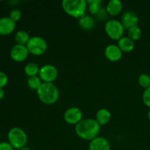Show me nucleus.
Masks as SVG:
<instances>
[{
	"mask_svg": "<svg viewBox=\"0 0 150 150\" xmlns=\"http://www.w3.org/2000/svg\"><path fill=\"white\" fill-rule=\"evenodd\" d=\"M100 125L96 120L85 119L76 125V133L79 138L85 141H92L98 137Z\"/></svg>",
	"mask_w": 150,
	"mask_h": 150,
	"instance_id": "nucleus-1",
	"label": "nucleus"
},
{
	"mask_svg": "<svg viewBox=\"0 0 150 150\" xmlns=\"http://www.w3.org/2000/svg\"><path fill=\"white\" fill-rule=\"evenodd\" d=\"M40 100L46 105H52L58 101L59 91L54 83L43 82L37 91Z\"/></svg>",
	"mask_w": 150,
	"mask_h": 150,
	"instance_id": "nucleus-2",
	"label": "nucleus"
},
{
	"mask_svg": "<svg viewBox=\"0 0 150 150\" xmlns=\"http://www.w3.org/2000/svg\"><path fill=\"white\" fill-rule=\"evenodd\" d=\"M62 6L67 15L77 18L85 16L88 7L85 0H63Z\"/></svg>",
	"mask_w": 150,
	"mask_h": 150,
	"instance_id": "nucleus-3",
	"label": "nucleus"
},
{
	"mask_svg": "<svg viewBox=\"0 0 150 150\" xmlns=\"http://www.w3.org/2000/svg\"><path fill=\"white\" fill-rule=\"evenodd\" d=\"M9 143L14 149H20L24 147L27 143V135L24 130L21 127H13L9 131L8 135Z\"/></svg>",
	"mask_w": 150,
	"mask_h": 150,
	"instance_id": "nucleus-4",
	"label": "nucleus"
},
{
	"mask_svg": "<svg viewBox=\"0 0 150 150\" xmlns=\"http://www.w3.org/2000/svg\"><path fill=\"white\" fill-rule=\"evenodd\" d=\"M26 47L29 54L35 56H41L45 54L48 48L47 41L40 36H34L30 38Z\"/></svg>",
	"mask_w": 150,
	"mask_h": 150,
	"instance_id": "nucleus-5",
	"label": "nucleus"
},
{
	"mask_svg": "<svg viewBox=\"0 0 150 150\" xmlns=\"http://www.w3.org/2000/svg\"><path fill=\"white\" fill-rule=\"evenodd\" d=\"M105 32L111 39L119 40L123 37L125 28L121 21L116 19H111L105 23Z\"/></svg>",
	"mask_w": 150,
	"mask_h": 150,
	"instance_id": "nucleus-6",
	"label": "nucleus"
},
{
	"mask_svg": "<svg viewBox=\"0 0 150 150\" xmlns=\"http://www.w3.org/2000/svg\"><path fill=\"white\" fill-rule=\"evenodd\" d=\"M39 77L42 81L53 83L58 77V70L52 64H45L40 68Z\"/></svg>",
	"mask_w": 150,
	"mask_h": 150,
	"instance_id": "nucleus-7",
	"label": "nucleus"
},
{
	"mask_svg": "<svg viewBox=\"0 0 150 150\" xmlns=\"http://www.w3.org/2000/svg\"><path fill=\"white\" fill-rule=\"evenodd\" d=\"M29 52L27 49L26 45L16 44L12 47L10 50V57L15 62H21L25 61L29 57Z\"/></svg>",
	"mask_w": 150,
	"mask_h": 150,
	"instance_id": "nucleus-8",
	"label": "nucleus"
},
{
	"mask_svg": "<svg viewBox=\"0 0 150 150\" xmlns=\"http://www.w3.org/2000/svg\"><path fill=\"white\" fill-rule=\"evenodd\" d=\"M83 118V114L80 108L77 107H71L65 111L64 114V120L69 125H77Z\"/></svg>",
	"mask_w": 150,
	"mask_h": 150,
	"instance_id": "nucleus-9",
	"label": "nucleus"
},
{
	"mask_svg": "<svg viewBox=\"0 0 150 150\" xmlns=\"http://www.w3.org/2000/svg\"><path fill=\"white\" fill-rule=\"evenodd\" d=\"M105 56L109 61L118 62L122 57V51L117 45L111 44L105 48Z\"/></svg>",
	"mask_w": 150,
	"mask_h": 150,
	"instance_id": "nucleus-10",
	"label": "nucleus"
},
{
	"mask_svg": "<svg viewBox=\"0 0 150 150\" xmlns=\"http://www.w3.org/2000/svg\"><path fill=\"white\" fill-rule=\"evenodd\" d=\"M139 21V17L134 12L127 11L122 15L121 22L125 29H127L128 30L130 28L137 26Z\"/></svg>",
	"mask_w": 150,
	"mask_h": 150,
	"instance_id": "nucleus-11",
	"label": "nucleus"
},
{
	"mask_svg": "<svg viewBox=\"0 0 150 150\" xmlns=\"http://www.w3.org/2000/svg\"><path fill=\"white\" fill-rule=\"evenodd\" d=\"M16 29V22L9 17H2L0 18V35H8L13 33Z\"/></svg>",
	"mask_w": 150,
	"mask_h": 150,
	"instance_id": "nucleus-12",
	"label": "nucleus"
},
{
	"mask_svg": "<svg viewBox=\"0 0 150 150\" xmlns=\"http://www.w3.org/2000/svg\"><path fill=\"white\" fill-rule=\"evenodd\" d=\"M89 150H111V144L106 139L97 137L92 140L89 145Z\"/></svg>",
	"mask_w": 150,
	"mask_h": 150,
	"instance_id": "nucleus-13",
	"label": "nucleus"
},
{
	"mask_svg": "<svg viewBox=\"0 0 150 150\" xmlns=\"http://www.w3.org/2000/svg\"><path fill=\"white\" fill-rule=\"evenodd\" d=\"M122 3L120 0H111L106 6V12L111 16H117L122 10Z\"/></svg>",
	"mask_w": 150,
	"mask_h": 150,
	"instance_id": "nucleus-14",
	"label": "nucleus"
},
{
	"mask_svg": "<svg viewBox=\"0 0 150 150\" xmlns=\"http://www.w3.org/2000/svg\"><path fill=\"white\" fill-rule=\"evenodd\" d=\"M118 45L122 52L130 53L134 49L135 42L128 37H122L118 40Z\"/></svg>",
	"mask_w": 150,
	"mask_h": 150,
	"instance_id": "nucleus-15",
	"label": "nucleus"
},
{
	"mask_svg": "<svg viewBox=\"0 0 150 150\" xmlns=\"http://www.w3.org/2000/svg\"><path fill=\"white\" fill-rule=\"evenodd\" d=\"M111 118V114L106 108H100L96 113V121L100 125L108 124Z\"/></svg>",
	"mask_w": 150,
	"mask_h": 150,
	"instance_id": "nucleus-16",
	"label": "nucleus"
},
{
	"mask_svg": "<svg viewBox=\"0 0 150 150\" xmlns=\"http://www.w3.org/2000/svg\"><path fill=\"white\" fill-rule=\"evenodd\" d=\"M79 25L82 29L85 31H89L94 29L95 26V21L93 17L88 15H85L79 18Z\"/></svg>",
	"mask_w": 150,
	"mask_h": 150,
	"instance_id": "nucleus-17",
	"label": "nucleus"
},
{
	"mask_svg": "<svg viewBox=\"0 0 150 150\" xmlns=\"http://www.w3.org/2000/svg\"><path fill=\"white\" fill-rule=\"evenodd\" d=\"M30 37L29 33L24 30H19L16 32L15 35V40H16L17 44L20 45H26L29 42Z\"/></svg>",
	"mask_w": 150,
	"mask_h": 150,
	"instance_id": "nucleus-18",
	"label": "nucleus"
},
{
	"mask_svg": "<svg viewBox=\"0 0 150 150\" xmlns=\"http://www.w3.org/2000/svg\"><path fill=\"white\" fill-rule=\"evenodd\" d=\"M88 9L92 15H98L100 11V4L102 3L101 0H87Z\"/></svg>",
	"mask_w": 150,
	"mask_h": 150,
	"instance_id": "nucleus-19",
	"label": "nucleus"
},
{
	"mask_svg": "<svg viewBox=\"0 0 150 150\" xmlns=\"http://www.w3.org/2000/svg\"><path fill=\"white\" fill-rule=\"evenodd\" d=\"M24 72L26 76H29V77L37 76V75L39 74L40 67H38L36 63H28L24 67Z\"/></svg>",
	"mask_w": 150,
	"mask_h": 150,
	"instance_id": "nucleus-20",
	"label": "nucleus"
},
{
	"mask_svg": "<svg viewBox=\"0 0 150 150\" xmlns=\"http://www.w3.org/2000/svg\"><path fill=\"white\" fill-rule=\"evenodd\" d=\"M42 83L43 82H42V80H41L39 76L29 77V79L27 80L28 86L32 90L38 91Z\"/></svg>",
	"mask_w": 150,
	"mask_h": 150,
	"instance_id": "nucleus-21",
	"label": "nucleus"
},
{
	"mask_svg": "<svg viewBox=\"0 0 150 150\" xmlns=\"http://www.w3.org/2000/svg\"><path fill=\"white\" fill-rule=\"evenodd\" d=\"M142 32L141 28L139 26H135L130 28L128 29V38H130L132 40L136 41L139 40L142 38Z\"/></svg>",
	"mask_w": 150,
	"mask_h": 150,
	"instance_id": "nucleus-22",
	"label": "nucleus"
},
{
	"mask_svg": "<svg viewBox=\"0 0 150 150\" xmlns=\"http://www.w3.org/2000/svg\"><path fill=\"white\" fill-rule=\"evenodd\" d=\"M139 83L142 87L146 89L150 86V76L146 73H142L139 77Z\"/></svg>",
	"mask_w": 150,
	"mask_h": 150,
	"instance_id": "nucleus-23",
	"label": "nucleus"
},
{
	"mask_svg": "<svg viewBox=\"0 0 150 150\" xmlns=\"http://www.w3.org/2000/svg\"><path fill=\"white\" fill-rule=\"evenodd\" d=\"M21 11L20 10H18V9H14V10H13L10 12L9 18L14 22H16L18 21L21 18Z\"/></svg>",
	"mask_w": 150,
	"mask_h": 150,
	"instance_id": "nucleus-24",
	"label": "nucleus"
},
{
	"mask_svg": "<svg viewBox=\"0 0 150 150\" xmlns=\"http://www.w3.org/2000/svg\"><path fill=\"white\" fill-rule=\"evenodd\" d=\"M143 103L146 106L150 108V86L144 89L142 96Z\"/></svg>",
	"mask_w": 150,
	"mask_h": 150,
	"instance_id": "nucleus-25",
	"label": "nucleus"
},
{
	"mask_svg": "<svg viewBox=\"0 0 150 150\" xmlns=\"http://www.w3.org/2000/svg\"><path fill=\"white\" fill-rule=\"evenodd\" d=\"M8 82V78L7 74L2 71H0V88H3L7 85Z\"/></svg>",
	"mask_w": 150,
	"mask_h": 150,
	"instance_id": "nucleus-26",
	"label": "nucleus"
},
{
	"mask_svg": "<svg viewBox=\"0 0 150 150\" xmlns=\"http://www.w3.org/2000/svg\"><path fill=\"white\" fill-rule=\"evenodd\" d=\"M0 150H14L9 142H1L0 143Z\"/></svg>",
	"mask_w": 150,
	"mask_h": 150,
	"instance_id": "nucleus-27",
	"label": "nucleus"
},
{
	"mask_svg": "<svg viewBox=\"0 0 150 150\" xmlns=\"http://www.w3.org/2000/svg\"><path fill=\"white\" fill-rule=\"evenodd\" d=\"M4 97V91L3 88H0V100L2 99Z\"/></svg>",
	"mask_w": 150,
	"mask_h": 150,
	"instance_id": "nucleus-28",
	"label": "nucleus"
},
{
	"mask_svg": "<svg viewBox=\"0 0 150 150\" xmlns=\"http://www.w3.org/2000/svg\"><path fill=\"white\" fill-rule=\"evenodd\" d=\"M19 150H32L30 149V148L27 147V146H24V147L21 148V149H20Z\"/></svg>",
	"mask_w": 150,
	"mask_h": 150,
	"instance_id": "nucleus-29",
	"label": "nucleus"
},
{
	"mask_svg": "<svg viewBox=\"0 0 150 150\" xmlns=\"http://www.w3.org/2000/svg\"><path fill=\"white\" fill-rule=\"evenodd\" d=\"M148 118H149V121H150V109H149V112H148Z\"/></svg>",
	"mask_w": 150,
	"mask_h": 150,
	"instance_id": "nucleus-30",
	"label": "nucleus"
},
{
	"mask_svg": "<svg viewBox=\"0 0 150 150\" xmlns=\"http://www.w3.org/2000/svg\"><path fill=\"white\" fill-rule=\"evenodd\" d=\"M0 136H1V133H0Z\"/></svg>",
	"mask_w": 150,
	"mask_h": 150,
	"instance_id": "nucleus-31",
	"label": "nucleus"
}]
</instances>
